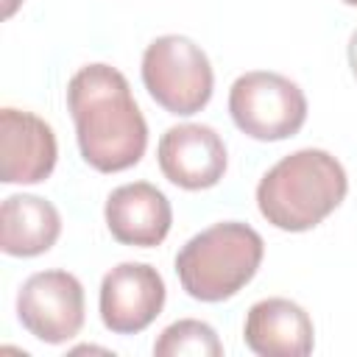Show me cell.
<instances>
[{
  "instance_id": "1",
  "label": "cell",
  "mask_w": 357,
  "mask_h": 357,
  "mask_svg": "<svg viewBox=\"0 0 357 357\" xmlns=\"http://www.w3.org/2000/svg\"><path fill=\"white\" fill-rule=\"evenodd\" d=\"M67 109L84 162L98 173L134 167L148 148V123L131 86L112 64H86L67 84Z\"/></svg>"
},
{
  "instance_id": "2",
  "label": "cell",
  "mask_w": 357,
  "mask_h": 357,
  "mask_svg": "<svg viewBox=\"0 0 357 357\" xmlns=\"http://www.w3.org/2000/svg\"><path fill=\"white\" fill-rule=\"evenodd\" d=\"M343 165L321 148H301L282 156L257 184L259 215L282 231H310L346 198Z\"/></svg>"
},
{
  "instance_id": "3",
  "label": "cell",
  "mask_w": 357,
  "mask_h": 357,
  "mask_svg": "<svg viewBox=\"0 0 357 357\" xmlns=\"http://www.w3.org/2000/svg\"><path fill=\"white\" fill-rule=\"evenodd\" d=\"M265 243L240 220L215 223L190 237L176 254V276L187 296L218 304L237 296L259 271Z\"/></svg>"
},
{
  "instance_id": "4",
  "label": "cell",
  "mask_w": 357,
  "mask_h": 357,
  "mask_svg": "<svg viewBox=\"0 0 357 357\" xmlns=\"http://www.w3.org/2000/svg\"><path fill=\"white\" fill-rule=\"evenodd\" d=\"M139 73L148 95L178 117L201 112L215 89L209 56L181 33L156 36L142 53Z\"/></svg>"
},
{
  "instance_id": "5",
  "label": "cell",
  "mask_w": 357,
  "mask_h": 357,
  "mask_svg": "<svg viewBox=\"0 0 357 357\" xmlns=\"http://www.w3.org/2000/svg\"><path fill=\"white\" fill-rule=\"evenodd\" d=\"M229 114L251 139L279 142L301 131L307 120V95L287 75L251 70L231 84Z\"/></svg>"
},
{
  "instance_id": "6",
  "label": "cell",
  "mask_w": 357,
  "mask_h": 357,
  "mask_svg": "<svg viewBox=\"0 0 357 357\" xmlns=\"http://www.w3.org/2000/svg\"><path fill=\"white\" fill-rule=\"evenodd\" d=\"M84 287L67 271H39L17 293L20 324L42 343L59 346L73 340L84 326Z\"/></svg>"
},
{
  "instance_id": "7",
  "label": "cell",
  "mask_w": 357,
  "mask_h": 357,
  "mask_svg": "<svg viewBox=\"0 0 357 357\" xmlns=\"http://www.w3.org/2000/svg\"><path fill=\"white\" fill-rule=\"evenodd\" d=\"M165 279L145 262H120L100 282V321L114 335L148 329L165 307Z\"/></svg>"
},
{
  "instance_id": "8",
  "label": "cell",
  "mask_w": 357,
  "mask_h": 357,
  "mask_svg": "<svg viewBox=\"0 0 357 357\" xmlns=\"http://www.w3.org/2000/svg\"><path fill=\"white\" fill-rule=\"evenodd\" d=\"M159 170L165 178L181 190H209L215 187L229 165L226 145L220 134L204 123L170 126L156 145Z\"/></svg>"
},
{
  "instance_id": "9",
  "label": "cell",
  "mask_w": 357,
  "mask_h": 357,
  "mask_svg": "<svg viewBox=\"0 0 357 357\" xmlns=\"http://www.w3.org/2000/svg\"><path fill=\"white\" fill-rule=\"evenodd\" d=\"M59 159V145L50 123L33 112L6 106L0 112V181L39 184Z\"/></svg>"
},
{
  "instance_id": "10",
  "label": "cell",
  "mask_w": 357,
  "mask_h": 357,
  "mask_svg": "<svg viewBox=\"0 0 357 357\" xmlns=\"http://www.w3.org/2000/svg\"><path fill=\"white\" fill-rule=\"evenodd\" d=\"M103 218L117 243L134 248H153L167 237L173 209L159 187H153L151 181H131L109 192Z\"/></svg>"
},
{
  "instance_id": "11",
  "label": "cell",
  "mask_w": 357,
  "mask_h": 357,
  "mask_svg": "<svg viewBox=\"0 0 357 357\" xmlns=\"http://www.w3.org/2000/svg\"><path fill=\"white\" fill-rule=\"evenodd\" d=\"M243 340L259 357H307L315 346V326L304 307L273 296L251 304Z\"/></svg>"
},
{
  "instance_id": "12",
  "label": "cell",
  "mask_w": 357,
  "mask_h": 357,
  "mask_svg": "<svg viewBox=\"0 0 357 357\" xmlns=\"http://www.w3.org/2000/svg\"><path fill=\"white\" fill-rule=\"evenodd\" d=\"M61 234L59 209L39 195H8L0 206V248L8 257H39Z\"/></svg>"
},
{
  "instance_id": "13",
  "label": "cell",
  "mask_w": 357,
  "mask_h": 357,
  "mask_svg": "<svg viewBox=\"0 0 357 357\" xmlns=\"http://www.w3.org/2000/svg\"><path fill=\"white\" fill-rule=\"evenodd\" d=\"M156 357H220L223 343L218 332L206 321L181 318L162 329V335L153 343Z\"/></svg>"
},
{
  "instance_id": "14",
  "label": "cell",
  "mask_w": 357,
  "mask_h": 357,
  "mask_svg": "<svg viewBox=\"0 0 357 357\" xmlns=\"http://www.w3.org/2000/svg\"><path fill=\"white\" fill-rule=\"evenodd\" d=\"M346 56H349V67H351V73H354V78H357V28H354V33L349 36Z\"/></svg>"
},
{
  "instance_id": "15",
  "label": "cell",
  "mask_w": 357,
  "mask_h": 357,
  "mask_svg": "<svg viewBox=\"0 0 357 357\" xmlns=\"http://www.w3.org/2000/svg\"><path fill=\"white\" fill-rule=\"evenodd\" d=\"M343 3H346V6H357V0H343Z\"/></svg>"
}]
</instances>
